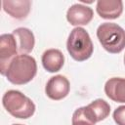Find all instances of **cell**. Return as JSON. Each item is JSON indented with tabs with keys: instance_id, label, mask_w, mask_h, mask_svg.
<instances>
[{
	"instance_id": "obj_1",
	"label": "cell",
	"mask_w": 125,
	"mask_h": 125,
	"mask_svg": "<svg viewBox=\"0 0 125 125\" xmlns=\"http://www.w3.org/2000/svg\"><path fill=\"white\" fill-rule=\"evenodd\" d=\"M36 72L37 64L35 59L29 55L20 54L10 62L5 76L11 83L22 85L31 81Z\"/></svg>"
},
{
	"instance_id": "obj_2",
	"label": "cell",
	"mask_w": 125,
	"mask_h": 125,
	"mask_svg": "<svg viewBox=\"0 0 125 125\" xmlns=\"http://www.w3.org/2000/svg\"><path fill=\"white\" fill-rule=\"evenodd\" d=\"M97 37L104 49L118 54L125 48V30L114 22H104L97 29Z\"/></svg>"
},
{
	"instance_id": "obj_3",
	"label": "cell",
	"mask_w": 125,
	"mask_h": 125,
	"mask_svg": "<svg viewBox=\"0 0 125 125\" xmlns=\"http://www.w3.org/2000/svg\"><path fill=\"white\" fill-rule=\"evenodd\" d=\"M2 104L5 109L14 117L17 118H29L35 112V104L34 103L17 90H9L7 91L3 98Z\"/></svg>"
},
{
	"instance_id": "obj_4",
	"label": "cell",
	"mask_w": 125,
	"mask_h": 125,
	"mask_svg": "<svg viewBox=\"0 0 125 125\" xmlns=\"http://www.w3.org/2000/svg\"><path fill=\"white\" fill-rule=\"evenodd\" d=\"M66 49L73 60L83 62L92 56L94 46L89 33L82 27H75L70 31Z\"/></svg>"
},
{
	"instance_id": "obj_5",
	"label": "cell",
	"mask_w": 125,
	"mask_h": 125,
	"mask_svg": "<svg viewBox=\"0 0 125 125\" xmlns=\"http://www.w3.org/2000/svg\"><path fill=\"white\" fill-rule=\"evenodd\" d=\"M18 45L14 35L2 34L0 36V72L5 75L12 60L18 56Z\"/></svg>"
},
{
	"instance_id": "obj_6",
	"label": "cell",
	"mask_w": 125,
	"mask_h": 125,
	"mask_svg": "<svg viewBox=\"0 0 125 125\" xmlns=\"http://www.w3.org/2000/svg\"><path fill=\"white\" fill-rule=\"evenodd\" d=\"M69 81L63 75H55L51 77L45 87L46 95L55 101H60L65 98L69 93Z\"/></svg>"
},
{
	"instance_id": "obj_7",
	"label": "cell",
	"mask_w": 125,
	"mask_h": 125,
	"mask_svg": "<svg viewBox=\"0 0 125 125\" xmlns=\"http://www.w3.org/2000/svg\"><path fill=\"white\" fill-rule=\"evenodd\" d=\"M93 10L82 4L70 6L66 13V20L71 25H86L93 19Z\"/></svg>"
},
{
	"instance_id": "obj_8",
	"label": "cell",
	"mask_w": 125,
	"mask_h": 125,
	"mask_svg": "<svg viewBox=\"0 0 125 125\" xmlns=\"http://www.w3.org/2000/svg\"><path fill=\"white\" fill-rule=\"evenodd\" d=\"M97 13L103 19L114 20L120 17L123 11V3L120 0H99L96 6Z\"/></svg>"
},
{
	"instance_id": "obj_9",
	"label": "cell",
	"mask_w": 125,
	"mask_h": 125,
	"mask_svg": "<svg viewBox=\"0 0 125 125\" xmlns=\"http://www.w3.org/2000/svg\"><path fill=\"white\" fill-rule=\"evenodd\" d=\"M85 114L93 122L97 123L105 119L110 112V105L102 99H97L89 104L87 106H83Z\"/></svg>"
},
{
	"instance_id": "obj_10",
	"label": "cell",
	"mask_w": 125,
	"mask_h": 125,
	"mask_svg": "<svg viewBox=\"0 0 125 125\" xmlns=\"http://www.w3.org/2000/svg\"><path fill=\"white\" fill-rule=\"evenodd\" d=\"M3 10L12 18L17 20L25 19L28 15L31 7V1L29 0H4L2 1Z\"/></svg>"
},
{
	"instance_id": "obj_11",
	"label": "cell",
	"mask_w": 125,
	"mask_h": 125,
	"mask_svg": "<svg viewBox=\"0 0 125 125\" xmlns=\"http://www.w3.org/2000/svg\"><path fill=\"white\" fill-rule=\"evenodd\" d=\"M12 34L14 35L17 45H18V52L20 54H28L33 50L35 44V38L33 32L25 27H19L16 28Z\"/></svg>"
},
{
	"instance_id": "obj_12",
	"label": "cell",
	"mask_w": 125,
	"mask_h": 125,
	"mask_svg": "<svg viewBox=\"0 0 125 125\" xmlns=\"http://www.w3.org/2000/svg\"><path fill=\"white\" fill-rule=\"evenodd\" d=\"M104 93L113 102L125 103V78H109L104 84Z\"/></svg>"
},
{
	"instance_id": "obj_13",
	"label": "cell",
	"mask_w": 125,
	"mask_h": 125,
	"mask_svg": "<svg viewBox=\"0 0 125 125\" xmlns=\"http://www.w3.org/2000/svg\"><path fill=\"white\" fill-rule=\"evenodd\" d=\"M63 62V54L58 49H48L42 55L43 67L49 72H57L61 70Z\"/></svg>"
},
{
	"instance_id": "obj_14",
	"label": "cell",
	"mask_w": 125,
	"mask_h": 125,
	"mask_svg": "<svg viewBox=\"0 0 125 125\" xmlns=\"http://www.w3.org/2000/svg\"><path fill=\"white\" fill-rule=\"evenodd\" d=\"M72 125H95L85 114L84 107L77 108L72 115Z\"/></svg>"
},
{
	"instance_id": "obj_15",
	"label": "cell",
	"mask_w": 125,
	"mask_h": 125,
	"mask_svg": "<svg viewBox=\"0 0 125 125\" xmlns=\"http://www.w3.org/2000/svg\"><path fill=\"white\" fill-rule=\"evenodd\" d=\"M113 119L117 125H125V105H120L114 110Z\"/></svg>"
},
{
	"instance_id": "obj_16",
	"label": "cell",
	"mask_w": 125,
	"mask_h": 125,
	"mask_svg": "<svg viewBox=\"0 0 125 125\" xmlns=\"http://www.w3.org/2000/svg\"><path fill=\"white\" fill-rule=\"evenodd\" d=\"M13 125H23V124H13Z\"/></svg>"
},
{
	"instance_id": "obj_17",
	"label": "cell",
	"mask_w": 125,
	"mask_h": 125,
	"mask_svg": "<svg viewBox=\"0 0 125 125\" xmlns=\"http://www.w3.org/2000/svg\"><path fill=\"white\" fill-rule=\"evenodd\" d=\"M124 64H125V55H124Z\"/></svg>"
}]
</instances>
